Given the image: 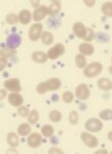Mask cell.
I'll return each mask as SVG.
<instances>
[{
    "label": "cell",
    "instance_id": "obj_21",
    "mask_svg": "<svg viewBox=\"0 0 112 154\" xmlns=\"http://www.w3.org/2000/svg\"><path fill=\"white\" fill-rule=\"evenodd\" d=\"M101 11L105 17L112 18V2L108 1L101 5Z\"/></svg>",
    "mask_w": 112,
    "mask_h": 154
},
{
    "label": "cell",
    "instance_id": "obj_39",
    "mask_svg": "<svg viewBox=\"0 0 112 154\" xmlns=\"http://www.w3.org/2000/svg\"><path fill=\"white\" fill-rule=\"evenodd\" d=\"M6 91L7 89H1V100H3L4 99V97H5V95H6Z\"/></svg>",
    "mask_w": 112,
    "mask_h": 154
},
{
    "label": "cell",
    "instance_id": "obj_33",
    "mask_svg": "<svg viewBox=\"0 0 112 154\" xmlns=\"http://www.w3.org/2000/svg\"><path fill=\"white\" fill-rule=\"evenodd\" d=\"M0 54H1V57H4V58H8V57H12L13 54H16V49H10V48H2Z\"/></svg>",
    "mask_w": 112,
    "mask_h": 154
},
{
    "label": "cell",
    "instance_id": "obj_17",
    "mask_svg": "<svg viewBox=\"0 0 112 154\" xmlns=\"http://www.w3.org/2000/svg\"><path fill=\"white\" fill-rule=\"evenodd\" d=\"M6 140H7V144H8V145L10 146V147H12V148H16L17 146L19 145V136H17L16 133H13V131H10V133H8Z\"/></svg>",
    "mask_w": 112,
    "mask_h": 154
},
{
    "label": "cell",
    "instance_id": "obj_28",
    "mask_svg": "<svg viewBox=\"0 0 112 154\" xmlns=\"http://www.w3.org/2000/svg\"><path fill=\"white\" fill-rule=\"evenodd\" d=\"M99 116H100V118L103 119V120H106V121L112 120V110L111 109H105V110L101 111Z\"/></svg>",
    "mask_w": 112,
    "mask_h": 154
},
{
    "label": "cell",
    "instance_id": "obj_29",
    "mask_svg": "<svg viewBox=\"0 0 112 154\" xmlns=\"http://www.w3.org/2000/svg\"><path fill=\"white\" fill-rule=\"evenodd\" d=\"M73 98H74L73 94L71 93V91H64L63 95H62V100H63L64 103H66V104L73 103Z\"/></svg>",
    "mask_w": 112,
    "mask_h": 154
},
{
    "label": "cell",
    "instance_id": "obj_5",
    "mask_svg": "<svg viewBox=\"0 0 112 154\" xmlns=\"http://www.w3.org/2000/svg\"><path fill=\"white\" fill-rule=\"evenodd\" d=\"M64 53H65V48L62 43H57L53 48H51L47 53V56H48V59L50 60H56L58 59L59 57L63 56Z\"/></svg>",
    "mask_w": 112,
    "mask_h": 154
},
{
    "label": "cell",
    "instance_id": "obj_26",
    "mask_svg": "<svg viewBox=\"0 0 112 154\" xmlns=\"http://www.w3.org/2000/svg\"><path fill=\"white\" fill-rule=\"evenodd\" d=\"M49 119L52 122H59L62 119V114L58 110H52L49 113Z\"/></svg>",
    "mask_w": 112,
    "mask_h": 154
},
{
    "label": "cell",
    "instance_id": "obj_22",
    "mask_svg": "<svg viewBox=\"0 0 112 154\" xmlns=\"http://www.w3.org/2000/svg\"><path fill=\"white\" fill-rule=\"evenodd\" d=\"M31 125H30V123H22V125H19V128H17V134L19 135H21L22 137L24 136H28L30 133H31Z\"/></svg>",
    "mask_w": 112,
    "mask_h": 154
},
{
    "label": "cell",
    "instance_id": "obj_19",
    "mask_svg": "<svg viewBox=\"0 0 112 154\" xmlns=\"http://www.w3.org/2000/svg\"><path fill=\"white\" fill-rule=\"evenodd\" d=\"M48 9H49V14H50V16H56V14H59V11H61V2L57 1V0H53V1H51Z\"/></svg>",
    "mask_w": 112,
    "mask_h": 154
},
{
    "label": "cell",
    "instance_id": "obj_9",
    "mask_svg": "<svg viewBox=\"0 0 112 154\" xmlns=\"http://www.w3.org/2000/svg\"><path fill=\"white\" fill-rule=\"evenodd\" d=\"M47 14H49V9L45 5H40L38 8H36L33 12V20L37 23L41 22L42 20L46 18Z\"/></svg>",
    "mask_w": 112,
    "mask_h": 154
},
{
    "label": "cell",
    "instance_id": "obj_8",
    "mask_svg": "<svg viewBox=\"0 0 112 154\" xmlns=\"http://www.w3.org/2000/svg\"><path fill=\"white\" fill-rule=\"evenodd\" d=\"M22 43V37L19 34L14 33L10 34V35L7 36L6 38V48L10 49H16L21 45Z\"/></svg>",
    "mask_w": 112,
    "mask_h": 154
},
{
    "label": "cell",
    "instance_id": "obj_25",
    "mask_svg": "<svg viewBox=\"0 0 112 154\" xmlns=\"http://www.w3.org/2000/svg\"><path fill=\"white\" fill-rule=\"evenodd\" d=\"M39 118H40V115H39L38 111L32 110L28 116V122L30 125H36V123L39 121Z\"/></svg>",
    "mask_w": 112,
    "mask_h": 154
},
{
    "label": "cell",
    "instance_id": "obj_4",
    "mask_svg": "<svg viewBox=\"0 0 112 154\" xmlns=\"http://www.w3.org/2000/svg\"><path fill=\"white\" fill-rule=\"evenodd\" d=\"M81 139L82 141H83V143L85 144L86 146H88L90 148H95L98 146L99 144V141L98 139L96 138L95 136L91 135L90 134V131H83V133L81 134Z\"/></svg>",
    "mask_w": 112,
    "mask_h": 154
},
{
    "label": "cell",
    "instance_id": "obj_42",
    "mask_svg": "<svg viewBox=\"0 0 112 154\" xmlns=\"http://www.w3.org/2000/svg\"><path fill=\"white\" fill-rule=\"evenodd\" d=\"M109 73H110V74H112V66H110V67H109Z\"/></svg>",
    "mask_w": 112,
    "mask_h": 154
},
{
    "label": "cell",
    "instance_id": "obj_13",
    "mask_svg": "<svg viewBox=\"0 0 112 154\" xmlns=\"http://www.w3.org/2000/svg\"><path fill=\"white\" fill-rule=\"evenodd\" d=\"M8 102L13 107H21L24 103V98L17 93H11L8 95Z\"/></svg>",
    "mask_w": 112,
    "mask_h": 154
},
{
    "label": "cell",
    "instance_id": "obj_40",
    "mask_svg": "<svg viewBox=\"0 0 112 154\" xmlns=\"http://www.w3.org/2000/svg\"><path fill=\"white\" fill-rule=\"evenodd\" d=\"M107 137H108V140L110 141V142H112V131H109L108 135H107Z\"/></svg>",
    "mask_w": 112,
    "mask_h": 154
},
{
    "label": "cell",
    "instance_id": "obj_34",
    "mask_svg": "<svg viewBox=\"0 0 112 154\" xmlns=\"http://www.w3.org/2000/svg\"><path fill=\"white\" fill-rule=\"evenodd\" d=\"M17 112H19V115L22 116V117H28L29 114H30V111H29L28 107H24V106L19 107V110H17Z\"/></svg>",
    "mask_w": 112,
    "mask_h": 154
},
{
    "label": "cell",
    "instance_id": "obj_35",
    "mask_svg": "<svg viewBox=\"0 0 112 154\" xmlns=\"http://www.w3.org/2000/svg\"><path fill=\"white\" fill-rule=\"evenodd\" d=\"M7 64V58H4V57H1V66H0V70H3L5 68Z\"/></svg>",
    "mask_w": 112,
    "mask_h": 154
},
{
    "label": "cell",
    "instance_id": "obj_15",
    "mask_svg": "<svg viewBox=\"0 0 112 154\" xmlns=\"http://www.w3.org/2000/svg\"><path fill=\"white\" fill-rule=\"evenodd\" d=\"M32 60L35 62V63L38 64H44L47 62L48 60V56L47 54H45L44 51H35L32 54Z\"/></svg>",
    "mask_w": 112,
    "mask_h": 154
},
{
    "label": "cell",
    "instance_id": "obj_1",
    "mask_svg": "<svg viewBox=\"0 0 112 154\" xmlns=\"http://www.w3.org/2000/svg\"><path fill=\"white\" fill-rule=\"evenodd\" d=\"M102 69H103V66H102L101 63H99V62H93V63L89 64L88 66L85 67L84 75L86 77H89V78H93V77L98 76L101 73Z\"/></svg>",
    "mask_w": 112,
    "mask_h": 154
},
{
    "label": "cell",
    "instance_id": "obj_32",
    "mask_svg": "<svg viewBox=\"0 0 112 154\" xmlns=\"http://www.w3.org/2000/svg\"><path fill=\"white\" fill-rule=\"evenodd\" d=\"M36 91H37V93L40 94V95H44L45 93H47V91H48V88H47L46 81L40 82L38 85L36 86Z\"/></svg>",
    "mask_w": 112,
    "mask_h": 154
},
{
    "label": "cell",
    "instance_id": "obj_7",
    "mask_svg": "<svg viewBox=\"0 0 112 154\" xmlns=\"http://www.w3.org/2000/svg\"><path fill=\"white\" fill-rule=\"evenodd\" d=\"M76 97L82 101H87L90 98V89L86 83H81L76 86Z\"/></svg>",
    "mask_w": 112,
    "mask_h": 154
},
{
    "label": "cell",
    "instance_id": "obj_14",
    "mask_svg": "<svg viewBox=\"0 0 112 154\" xmlns=\"http://www.w3.org/2000/svg\"><path fill=\"white\" fill-rule=\"evenodd\" d=\"M19 23L22 25H28L32 20V14L29 9H22L19 14Z\"/></svg>",
    "mask_w": 112,
    "mask_h": 154
},
{
    "label": "cell",
    "instance_id": "obj_36",
    "mask_svg": "<svg viewBox=\"0 0 112 154\" xmlns=\"http://www.w3.org/2000/svg\"><path fill=\"white\" fill-rule=\"evenodd\" d=\"M84 3L86 4L87 6L92 7V6H94V4L96 3V1H95V0H85Z\"/></svg>",
    "mask_w": 112,
    "mask_h": 154
},
{
    "label": "cell",
    "instance_id": "obj_3",
    "mask_svg": "<svg viewBox=\"0 0 112 154\" xmlns=\"http://www.w3.org/2000/svg\"><path fill=\"white\" fill-rule=\"evenodd\" d=\"M42 34H43V25L41 23H36L32 25L29 30V38L32 41L39 40V38H41Z\"/></svg>",
    "mask_w": 112,
    "mask_h": 154
},
{
    "label": "cell",
    "instance_id": "obj_20",
    "mask_svg": "<svg viewBox=\"0 0 112 154\" xmlns=\"http://www.w3.org/2000/svg\"><path fill=\"white\" fill-rule=\"evenodd\" d=\"M41 40L45 45H50V44L53 43V41H54L53 34L49 31L43 32V34H42V36H41Z\"/></svg>",
    "mask_w": 112,
    "mask_h": 154
},
{
    "label": "cell",
    "instance_id": "obj_31",
    "mask_svg": "<svg viewBox=\"0 0 112 154\" xmlns=\"http://www.w3.org/2000/svg\"><path fill=\"white\" fill-rule=\"evenodd\" d=\"M94 38H95V32H94V30L91 28H87V32H86V35L84 37V40L86 42H91Z\"/></svg>",
    "mask_w": 112,
    "mask_h": 154
},
{
    "label": "cell",
    "instance_id": "obj_30",
    "mask_svg": "<svg viewBox=\"0 0 112 154\" xmlns=\"http://www.w3.org/2000/svg\"><path fill=\"white\" fill-rule=\"evenodd\" d=\"M68 121H69V123L70 125H78V122H79V113L76 112V111H71L70 113H69V115H68Z\"/></svg>",
    "mask_w": 112,
    "mask_h": 154
},
{
    "label": "cell",
    "instance_id": "obj_24",
    "mask_svg": "<svg viewBox=\"0 0 112 154\" xmlns=\"http://www.w3.org/2000/svg\"><path fill=\"white\" fill-rule=\"evenodd\" d=\"M41 134L44 137H46V138H51L54 134V128H52V125H45L42 126Z\"/></svg>",
    "mask_w": 112,
    "mask_h": 154
},
{
    "label": "cell",
    "instance_id": "obj_2",
    "mask_svg": "<svg viewBox=\"0 0 112 154\" xmlns=\"http://www.w3.org/2000/svg\"><path fill=\"white\" fill-rule=\"evenodd\" d=\"M85 128L90 133H98L103 128V122L98 118H90L85 123Z\"/></svg>",
    "mask_w": 112,
    "mask_h": 154
},
{
    "label": "cell",
    "instance_id": "obj_12",
    "mask_svg": "<svg viewBox=\"0 0 112 154\" xmlns=\"http://www.w3.org/2000/svg\"><path fill=\"white\" fill-rule=\"evenodd\" d=\"M73 34L78 37V38L84 39L85 35H86V32H87V28H86V26H85L83 23L78 22V23L73 24Z\"/></svg>",
    "mask_w": 112,
    "mask_h": 154
},
{
    "label": "cell",
    "instance_id": "obj_16",
    "mask_svg": "<svg viewBox=\"0 0 112 154\" xmlns=\"http://www.w3.org/2000/svg\"><path fill=\"white\" fill-rule=\"evenodd\" d=\"M46 84H47L48 91H54L60 88L61 81L58 78H50L48 80H46Z\"/></svg>",
    "mask_w": 112,
    "mask_h": 154
},
{
    "label": "cell",
    "instance_id": "obj_11",
    "mask_svg": "<svg viewBox=\"0 0 112 154\" xmlns=\"http://www.w3.org/2000/svg\"><path fill=\"white\" fill-rule=\"evenodd\" d=\"M79 51L81 54H83L85 57H91L95 51V48L92 44H90L89 42H83L79 44Z\"/></svg>",
    "mask_w": 112,
    "mask_h": 154
},
{
    "label": "cell",
    "instance_id": "obj_10",
    "mask_svg": "<svg viewBox=\"0 0 112 154\" xmlns=\"http://www.w3.org/2000/svg\"><path fill=\"white\" fill-rule=\"evenodd\" d=\"M28 146L31 148H38L42 144V136L38 133H33L28 137Z\"/></svg>",
    "mask_w": 112,
    "mask_h": 154
},
{
    "label": "cell",
    "instance_id": "obj_41",
    "mask_svg": "<svg viewBox=\"0 0 112 154\" xmlns=\"http://www.w3.org/2000/svg\"><path fill=\"white\" fill-rule=\"evenodd\" d=\"M98 153H107V151L106 150H99V151H97V152H96V154H98Z\"/></svg>",
    "mask_w": 112,
    "mask_h": 154
},
{
    "label": "cell",
    "instance_id": "obj_23",
    "mask_svg": "<svg viewBox=\"0 0 112 154\" xmlns=\"http://www.w3.org/2000/svg\"><path fill=\"white\" fill-rule=\"evenodd\" d=\"M74 62H76V65L78 68L79 69H84L85 67L87 65V61H86V57L83 56V54H79L76 56V58H74Z\"/></svg>",
    "mask_w": 112,
    "mask_h": 154
},
{
    "label": "cell",
    "instance_id": "obj_38",
    "mask_svg": "<svg viewBox=\"0 0 112 154\" xmlns=\"http://www.w3.org/2000/svg\"><path fill=\"white\" fill-rule=\"evenodd\" d=\"M31 3H32V5H33L35 7V9L36 8H38V7L40 6L39 4H40V1L39 0H37V1H31Z\"/></svg>",
    "mask_w": 112,
    "mask_h": 154
},
{
    "label": "cell",
    "instance_id": "obj_18",
    "mask_svg": "<svg viewBox=\"0 0 112 154\" xmlns=\"http://www.w3.org/2000/svg\"><path fill=\"white\" fill-rule=\"evenodd\" d=\"M97 85L102 91H110L112 89V81L108 78H100L97 82Z\"/></svg>",
    "mask_w": 112,
    "mask_h": 154
},
{
    "label": "cell",
    "instance_id": "obj_27",
    "mask_svg": "<svg viewBox=\"0 0 112 154\" xmlns=\"http://www.w3.org/2000/svg\"><path fill=\"white\" fill-rule=\"evenodd\" d=\"M5 21H6V23L9 25H16V23L19 22V16H17V14H9L5 17Z\"/></svg>",
    "mask_w": 112,
    "mask_h": 154
},
{
    "label": "cell",
    "instance_id": "obj_43",
    "mask_svg": "<svg viewBox=\"0 0 112 154\" xmlns=\"http://www.w3.org/2000/svg\"><path fill=\"white\" fill-rule=\"evenodd\" d=\"M111 62H112V57H111Z\"/></svg>",
    "mask_w": 112,
    "mask_h": 154
},
{
    "label": "cell",
    "instance_id": "obj_6",
    "mask_svg": "<svg viewBox=\"0 0 112 154\" xmlns=\"http://www.w3.org/2000/svg\"><path fill=\"white\" fill-rule=\"evenodd\" d=\"M4 88L7 91H11V93H19L22 91L21 82L17 78H10L6 79L4 81Z\"/></svg>",
    "mask_w": 112,
    "mask_h": 154
},
{
    "label": "cell",
    "instance_id": "obj_37",
    "mask_svg": "<svg viewBox=\"0 0 112 154\" xmlns=\"http://www.w3.org/2000/svg\"><path fill=\"white\" fill-rule=\"evenodd\" d=\"M49 153L52 154V153H60L62 154L63 153V151H61L60 149H58V148H51L50 150H49Z\"/></svg>",
    "mask_w": 112,
    "mask_h": 154
}]
</instances>
